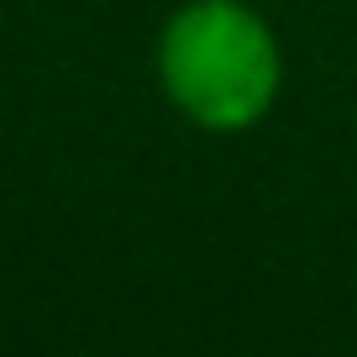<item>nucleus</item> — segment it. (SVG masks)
<instances>
[{"mask_svg": "<svg viewBox=\"0 0 357 357\" xmlns=\"http://www.w3.org/2000/svg\"><path fill=\"white\" fill-rule=\"evenodd\" d=\"M158 84L184 121L247 132L279 100V37L247 0H190L158 37Z\"/></svg>", "mask_w": 357, "mask_h": 357, "instance_id": "1", "label": "nucleus"}]
</instances>
